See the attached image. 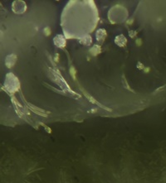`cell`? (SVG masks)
Masks as SVG:
<instances>
[{"mask_svg":"<svg viewBox=\"0 0 166 183\" xmlns=\"http://www.w3.org/2000/svg\"><path fill=\"white\" fill-rule=\"evenodd\" d=\"M136 44L138 46H141V39H138V40H136Z\"/></svg>","mask_w":166,"mask_h":183,"instance_id":"7a4b0ae2","label":"cell"},{"mask_svg":"<svg viewBox=\"0 0 166 183\" xmlns=\"http://www.w3.org/2000/svg\"><path fill=\"white\" fill-rule=\"evenodd\" d=\"M76 73H77V71L74 69V67L70 68V74H71V76H72L74 81L76 80Z\"/></svg>","mask_w":166,"mask_h":183,"instance_id":"6da1fadb","label":"cell"},{"mask_svg":"<svg viewBox=\"0 0 166 183\" xmlns=\"http://www.w3.org/2000/svg\"><path fill=\"white\" fill-rule=\"evenodd\" d=\"M150 68L147 67V68H145V71H145V73H148V72H149V71H150Z\"/></svg>","mask_w":166,"mask_h":183,"instance_id":"277c9868","label":"cell"},{"mask_svg":"<svg viewBox=\"0 0 166 183\" xmlns=\"http://www.w3.org/2000/svg\"><path fill=\"white\" fill-rule=\"evenodd\" d=\"M55 61H56L57 62V61H59V55H58V54H57V55H56V57H55Z\"/></svg>","mask_w":166,"mask_h":183,"instance_id":"3957f363","label":"cell"}]
</instances>
